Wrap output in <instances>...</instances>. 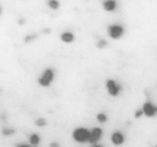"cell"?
<instances>
[{"label": "cell", "mask_w": 157, "mask_h": 147, "mask_svg": "<svg viewBox=\"0 0 157 147\" xmlns=\"http://www.w3.org/2000/svg\"><path fill=\"white\" fill-rule=\"evenodd\" d=\"M72 138L78 143H84L89 142L90 131L85 127H77L72 132Z\"/></svg>", "instance_id": "6da1fadb"}, {"label": "cell", "mask_w": 157, "mask_h": 147, "mask_svg": "<svg viewBox=\"0 0 157 147\" xmlns=\"http://www.w3.org/2000/svg\"><path fill=\"white\" fill-rule=\"evenodd\" d=\"M105 87L108 94L111 97H117L122 91V87L120 83L113 79H108L105 83Z\"/></svg>", "instance_id": "7a4b0ae2"}, {"label": "cell", "mask_w": 157, "mask_h": 147, "mask_svg": "<svg viewBox=\"0 0 157 147\" xmlns=\"http://www.w3.org/2000/svg\"><path fill=\"white\" fill-rule=\"evenodd\" d=\"M141 109L144 116L147 118H153L157 116V105L150 100L144 102Z\"/></svg>", "instance_id": "3957f363"}, {"label": "cell", "mask_w": 157, "mask_h": 147, "mask_svg": "<svg viewBox=\"0 0 157 147\" xmlns=\"http://www.w3.org/2000/svg\"><path fill=\"white\" fill-rule=\"evenodd\" d=\"M126 136L124 133L119 130L113 131L110 135V142L116 147H120L126 142Z\"/></svg>", "instance_id": "277c9868"}, {"label": "cell", "mask_w": 157, "mask_h": 147, "mask_svg": "<svg viewBox=\"0 0 157 147\" xmlns=\"http://www.w3.org/2000/svg\"><path fill=\"white\" fill-rule=\"evenodd\" d=\"M124 33V28L123 26L117 24H113L108 27V34L112 39L117 40L121 38Z\"/></svg>", "instance_id": "5b68a950"}, {"label": "cell", "mask_w": 157, "mask_h": 147, "mask_svg": "<svg viewBox=\"0 0 157 147\" xmlns=\"http://www.w3.org/2000/svg\"><path fill=\"white\" fill-rule=\"evenodd\" d=\"M54 72L52 69H47L41 76V77L38 79V83L43 87L47 88L48 87L54 80Z\"/></svg>", "instance_id": "8992f818"}, {"label": "cell", "mask_w": 157, "mask_h": 147, "mask_svg": "<svg viewBox=\"0 0 157 147\" xmlns=\"http://www.w3.org/2000/svg\"><path fill=\"white\" fill-rule=\"evenodd\" d=\"M103 135V129L100 127H94L90 131L89 143L91 145L98 143Z\"/></svg>", "instance_id": "52a82bcc"}, {"label": "cell", "mask_w": 157, "mask_h": 147, "mask_svg": "<svg viewBox=\"0 0 157 147\" xmlns=\"http://www.w3.org/2000/svg\"><path fill=\"white\" fill-rule=\"evenodd\" d=\"M103 9L107 12H113L117 8V3L114 0H106L103 3Z\"/></svg>", "instance_id": "ba28073f"}, {"label": "cell", "mask_w": 157, "mask_h": 147, "mask_svg": "<svg viewBox=\"0 0 157 147\" xmlns=\"http://www.w3.org/2000/svg\"><path fill=\"white\" fill-rule=\"evenodd\" d=\"M61 39L64 43H71L74 40V36L71 32H65L61 34Z\"/></svg>", "instance_id": "9c48e42d"}, {"label": "cell", "mask_w": 157, "mask_h": 147, "mask_svg": "<svg viewBox=\"0 0 157 147\" xmlns=\"http://www.w3.org/2000/svg\"><path fill=\"white\" fill-rule=\"evenodd\" d=\"M29 142L33 146H38L40 142V137L37 134H33L29 137Z\"/></svg>", "instance_id": "30bf717a"}, {"label": "cell", "mask_w": 157, "mask_h": 147, "mask_svg": "<svg viewBox=\"0 0 157 147\" xmlns=\"http://www.w3.org/2000/svg\"><path fill=\"white\" fill-rule=\"evenodd\" d=\"M96 120L100 124H105L108 120L107 115L104 112L98 113L96 116Z\"/></svg>", "instance_id": "8fae6325"}, {"label": "cell", "mask_w": 157, "mask_h": 147, "mask_svg": "<svg viewBox=\"0 0 157 147\" xmlns=\"http://www.w3.org/2000/svg\"><path fill=\"white\" fill-rule=\"evenodd\" d=\"M35 125L37 127H45L47 125V120L44 118H38L36 121H35Z\"/></svg>", "instance_id": "7c38bea8"}, {"label": "cell", "mask_w": 157, "mask_h": 147, "mask_svg": "<svg viewBox=\"0 0 157 147\" xmlns=\"http://www.w3.org/2000/svg\"><path fill=\"white\" fill-rule=\"evenodd\" d=\"M48 5L53 9H57L59 6L58 2L56 0H50L48 2Z\"/></svg>", "instance_id": "4fadbf2b"}, {"label": "cell", "mask_w": 157, "mask_h": 147, "mask_svg": "<svg viewBox=\"0 0 157 147\" xmlns=\"http://www.w3.org/2000/svg\"><path fill=\"white\" fill-rule=\"evenodd\" d=\"M108 45L107 41L105 40H100L97 43V47L98 49H104Z\"/></svg>", "instance_id": "5bb4252c"}, {"label": "cell", "mask_w": 157, "mask_h": 147, "mask_svg": "<svg viewBox=\"0 0 157 147\" xmlns=\"http://www.w3.org/2000/svg\"><path fill=\"white\" fill-rule=\"evenodd\" d=\"M143 116H144V114H143V112H142L141 108L137 109L134 113V117L136 119H139V118H142Z\"/></svg>", "instance_id": "9a60e30c"}, {"label": "cell", "mask_w": 157, "mask_h": 147, "mask_svg": "<svg viewBox=\"0 0 157 147\" xmlns=\"http://www.w3.org/2000/svg\"><path fill=\"white\" fill-rule=\"evenodd\" d=\"M2 134H3V135L9 136V135H11L14 134V130L11 129H9V128L4 129L2 131Z\"/></svg>", "instance_id": "2e32d148"}, {"label": "cell", "mask_w": 157, "mask_h": 147, "mask_svg": "<svg viewBox=\"0 0 157 147\" xmlns=\"http://www.w3.org/2000/svg\"><path fill=\"white\" fill-rule=\"evenodd\" d=\"M36 37V36H35L34 34H32V35H29L27 36V37L25 38L24 41L25 43H30L31 41H32L33 40H34L35 38Z\"/></svg>", "instance_id": "e0dca14e"}, {"label": "cell", "mask_w": 157, "mask_h": 147, "mask_svg": "<svg viewBox=\"0 0 157 147\" xmlns=\"http://www.w3.org/2000/svg\"><path fill=\"white\" fill-rule=\"evenodd\" d=\"M48 147H61V146L59 143L56 142H53L49 144Z\"/></svg>", "instance_id": "ac0fdd59"}, {"label": "cell", "mask_w": 157, "mask_h": 147, "mask_svg": "<svg viewBox=\"0 0 157 147\" xmlns=\"http://www.w3.org/2000/svg\"><path fill=\"white\" fill-rule=\"evenodd\" d=\"M16 147H32L30 145L27 144H19Z\"/></svg>", "instance_id": "d6986e66"}, {"label": "cell", "mask_w": 157, "mask_h": 147, "mask_svg": "<svg viewBox=\"0 0 157 147\" xmlns=\"http://www.w3.org/2000/svg\"><path fill=\"white\" fill-rule=\"evenodd\" d=\"M91 147H105V146H103L102 145H100V144L97 143V144H94V145H92Z\"/></svg>", "instance_id": "ffe728a7"}, {"label": "cell", "mask_w": 157, "mask_h": 147, "mask_svg": "<svg viewBox=\"0 0 157 147\" xmlns=\"http://www.w3.org/2000/svg\"><path fill=\"white\" fill-rule=\"evenodd\" d=\"M44 32L46 34H48L50 33V28H47V29H44Z\"/></svg>", "instance_id": "44dd1931"}, {"label": "cell", "mask_w": 157, "mask_h": 147, "mask_svg": "<svg viewBox=\"0 0 157 147\" xmlns=\"http://www.w3.org/2000/svg\"><path fill=\"white\" fill-rule=\"evenodd\" d=\"M153 147H157V144H156V145H155Z\"/></svg>", "instance_id": "7402d4cb"}, {"label": "cell", "mask_w": 157, "mask_h": 147, "mask_svg": "<svg viewBox=\"0 0 157 147\" xmlns=\"http://www.w3.org/2000/svg\"><path fill=\"white\" fill-rule=\"evenodd\" d=\"M1 13H2V9H1V8H0V14H1Z\"/></svg>", "instance_id": "603a6c76"}, {"label": "cell", "mask_w": 157, "mask_h": 147, "mask_svg": "<svg viewBox=\"0 0 157 147\" xmlns=\"http://www.w3.org/2000/svg\"><path fill=\"white\" fill-rule=\"evenodd\" d=\"M33 147H38L37 146H33Z\"/></svg>", "instance_id": "cb8c5ba5"}]
</instances>
